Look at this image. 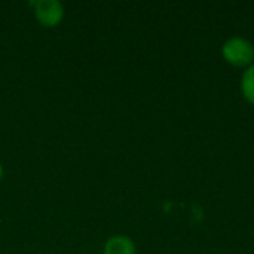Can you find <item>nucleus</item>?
Masks as SVG:
<instances>
[{"instance_id": "obj_1", "label": "nucleus", "mask_w": 254, "mask_h": 254, "mask_svg": "<svg viewBox=\"0 0 254 254\" xmlns=\"http://www.w3.org/2000/svg\"><path fill=\"white\" fill-rule=\"evenodd\" d=\"M222 54L228 63L238 67H250L254 64V45L241 36L229 37L222 46Z\"/></svg>"}, {"instance_id": "obj_3", "label": "nucleus", "mask_w": 254, "mask_h": 254, "mask_svg": "<svg viewBox=\"0 0 254 254\" xmlns=\"http://www.w3.org/2000/svg\"><path fill=\"white\" fill-rule=\"evenodd\" d=\"M104 254H135V244L125 235H113L104 244Z\"/></svg>"}, {"instance_id": "obj_5", "label": "nucleus", "mask_w": 254, "mask_h": 254, "mask_svg": "<svg viewBox=\"0 0 254 254\" xmlns=\"http://www.w3.org/2000/svg\"><path fill=\"white\" fill-rule=\"evenodd\" d=\"M3 174H4V171H3V165L0 164V180L3 179Z\"/></svg>"}, {"instance_id": "obj_2", "label": "nucleus", "mask_w": 254, "mask_h": 254, "mask_svg": "<svg viewBox=\"0 0 254 254\" xmlns=\"http://www.w3.org/2000/svg\"><path fill=\"white\" fill-rule=\"evenodd\" d=\"M30 4L36 19L43 27H57L64 18V6L58 0H36Z\"/></svg>"}, {"instance_id": "obj_4", "label": "nucleus", "mask_w": 254, "mask_h": 254, "mask_svg": "<svg viewBox=\"0 0 254 254\" xmlns=\"http://www.w3.org/2000/svg\"><path fill=\"white\" fill-rule=\"evenodd\" d=\"M241 91L246 100L254 104V64L246 68L241 77Z\"/></svg>"}]
</instances>
